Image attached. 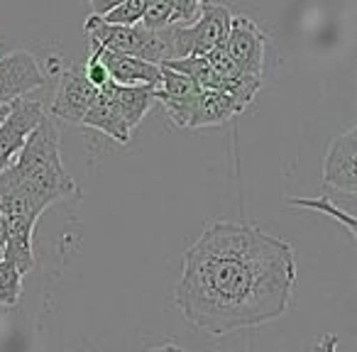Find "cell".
<instances>
[{
  "label": "cell",
  "mask_w": 357,
  "mask_h": 352,
  "mask_svg": "<svg viewBox=\"0 0 357 352\" xmlns=\"http://www.w3.org/2000/svg\"><path fill=\"white\" fill-rule=\"evenodd\" d=\"M296 284V254L250 223L208 225L184 252L176 308L211 337L250 330L284 316Z\"/></svg>",
  "instance_id": "cell-1"
},
{
  "label": "cell",
  "mask_w": 357,
  "mask_h": 352,
  "mask_svg": "<svg viewBox=\"0 0 357 352\" xmlns=\"http://www.w3.org/2000/svg\"><path fill=\"white\" fill-rule=\"evenodd\" d=\"M0 191L25 196L42 213L56 201L79 194L61 162V132L52 115L40 120L15 162L0 171Z\"/></svg>",
  "instance_id": "cell-2"
},
{
  "label": "cell",
  "mask_w": 357,
  "mask_h": 352,
  "mask_svg": "<svg viewBox=\"0 0 357 352\" xmlns=\"http://www.w3.org/2000/svg\"><path fill=\"white\" fill-rule=\"evenodd\" d=\"M84 30L91 40V47H103V49L135 56V59L149 61L157 66L174 59L172 27L144 30L142 25H105L98 15H91Z\"/></svg>",
  "instance_id": "cell-3"
},
{
  "label": "cell",
  "mask_w": 357,
  "mask_h": 352,
  "mask_svg": "<svg viewBox=\"0 0 357 352\" xmlns=\"http://www.w3.org/2000/svg\"><path fill=\"white\" fill-rule=\"evenodd\" d=\"M233 13L225 6L206 0L201 8L199 17L189 25L172 27V49L174 59H184V56H206L211 49L225 45V37L230 30Z\"/></svg>",
  "instance_id": "cell-4"
},
{
  "label": "cell",
  "mask_w": 357,
  "mask_h": 352,
  "mask_svg": "<svg viewBox=\"0 0 357 352\" xmlns=\"http://www.w3.org/2000/svg\"><path fill=\"white\" fill-rule=\"evenodd\" d=\"M45 118V108L35 98H17L10 103V110L0 120V171L8 169L20 154L32 130Z\"/></svg>",
  "instance_id": "cell-5"
},
{
  "label": "cell",
  "mask_w": 357,
  "mask_h": 352,
  "mask_svg": "<svg viewBox=\"0 0 357 352\" xmlns=\"http://www.w3.org/2000/svg\"><path fill=\"white\" fill-rule=\"evenodd\" d=\"M264 32L255 25V20L245 15H233L230 30L225 37V49L230 59L240 69V74L262 79L264 71Z\"/></svg>",
  "instance_id": "cell-6"
},
{
  "label": "cell",
  "mask_w": 357,
  "mask_h": 352,
  "mask_svg": "<svg viewBox=\"0 0 357 352\" xmlns=\"http://www.w3.org/2000/svg\"><path fill=\"white\" fill-rule=\"evenodd\" d=\"M96 95H98V89L86 79L84 66H69L59 76V89H56L54 103H52V118L64 120L69 125H81Z\"/></svg>",
  "instance_id": "cell-7"
},
{
  "label": "cell",
  "mask_w": 357,
  "mask_h": 352,
  "mask_svg": "<svg viewBox=\"0 0 357 352\" xmlns=\"http://www.w3.org/2000/svg\"><path fill=\"white\" fill-rule=\"evenodd\" d=\"M47 84L35 54L30 52H10L0 56V105L25 98L27 93Z\"/></svg>",
  "instance_id": "cell-8"
},
{
  "label": "cell",
  "mask_w": 357,
  "mask_h": 352,
  "mask_svg": "<svg viewBox=\"0 0 357 352\" xmlns=\"http://www.w3.org/2000/svg\"><path fill=\"white\" fill-rule=\"evenodd\" d=\"M323 184L352 196L357 191V128L337 135L323 164Z\"/></svg>",
  "instance_id": "cell-9"
},
{
  "label": "cell",
  "mask_w": 357,
  "mask_h": 352,
  "mask_svg": "<svg viewBox=\"0 0 357 352\" xmlns=\"http://www.w3.org/2000/svg\"><path fill=\"white\" fill-rule=\"evenodd\" d=\"M201 95V89L189 79V76L172 71L162 66V81L154 89V98L164 105L169 120L176 128H189V118L194 113V105Z\"/></svg>",
  "instance_id": "cell-10"
},
{
  "label": "cell",
  "mask_w": 357,
  "mask_h": 352,
  "mask_svg": "<svg viewBox=\"0 0 357 352\" xmlns=\"http://www.w3.org/2000/svg\"><path fill=\"white\" fill-rule=\"evenodd\" d=\"M98 52L100 61H103L105 71H108L110 81L118 86H159L162 81V66L149 64V61L135 59L128 54H118V52L103 49V47H91Z\"/></svg>",
  "instance_id": "cell-11"
},
{
  "label": "cell",
  "mask_w": 357,
  "mask_h": 352,
  "mask_svg": "<svg viewBox=\"0 0 357 352\" xmlns=\"http://www.w3.org/2000/svg\"><path fill=\"white\" fill-rule=\"evenodd\" d=\"M108 84H110V81H108ZM108 84H105L103 89H98V95L93 98L91 108L86 110L81 125L108 135V137H113L118 144H128L130 137H132V132L128 130L125 120L120 118L118 108H115V103H113V95H110V86Z\"/></svg>",
  "instance_id": "cell-12"
},
{
  "label": "cell",
  "mask_w": 357,
  "mask_h": 352,
  "mask_svg": "<svg viewBox=\"0 0 357 352\" xmlns=\"http://www.w3.org/2000/svg\"><path fill=\"white\" fill-rule=\"evenodd\" d=\"M245 110L243 103L220 91H201L199 100L194 105V113L189 118V128H211V125H223L230 118Z\"/></svg>",
  "instance_id": "cell-13"
},
{
  "label": "cell",
  "mask_w": 357,
  "mask_h": 352,
  "mask_svg": "<svg viewBox=\"0 0 357 352\" xmlns=\"http://www.w3.org/2000/svg\"><path fill=\"white\" fill-rule=\"evenodd\" d=\"M110 95H113V103L118 108L120 118L125 120L128 130L132 132L142 118L149 113V108L154 105V89L157 86H118L110 81Z\"/></svg>",
  "instance_id": "cell-14"
},
{
  "label": "cell",
  "mask_w": 357,
  "mask_h": 352,
  "mask_svg": "<svg viewBox=\"0 0 357 352\" xmlns=\"http://www.w3.org/2000/svg\"><path fill=\"white\" fill-rule=\"evenodd\" d=\"M22 279L25 274L13 262L0 257V306L15 308L22 298Z\"/></svg>",
  "instance_id": "cell-15"
},
{
  "label": "cell",
  "mask_w": 357,
  "mask_h": 352,
  "mask_svg": "<svg viewBox=\"0 0 357 352\" xmlns=\"http://www.w3.org/2000/svg\"><path fill=\"white\" fill-rule=\"evenodd\" d=\"M289 206L291 208H311V211H318V213L328 215V218L337 220L347 228V233L355 235L357 233V223H355V215L345 213L340 211L335 204L331 201V196H318V199H289Z\"/></svg>",
  "instance_id": "cell-16"
},
{
  "label": "cell",
  "mask_w": 357,
  "mask_h": 352,
  "mask_svg": "<svg viewBox=\"0 0 357 352\" xmlns=\"http://www.w3.org/2000/svg\"><path fill=\"white\" fill-rule=\"evenodd\" d=\"M139 25L144 30H167V27H174V0H147Z\"/></svg>",
  "instance_id": "cell-17"
},
{
  "label": "cell",
  "mask_w": 357,
  "mask_h": 352,
  "mask_svg": "<svg viewBox=\"0 0 357 352\" xmlns=\"http://www.w3.org/2000/svg\"><path fill=\"white\" fill-rule=\"evenodd\" d=\"M144 6H147V0H123L115 10H110L108 15H103L100 20H103L105 25H139Z\"/></svg>",
  "instance_id": "cell-18"
},
{
  "label": "cell",
  "mask_w": 357,
  "mask_h": 352,
  "mask_svg": "<svg viewBox=\"0 0 357 352\" xmlns=\"http://www.w3.org/2000/svg\"><path fill=\"white\" fill-rule=\"evenodd\" d=\"M206 0H174V27L189 25L199 17Z\"/></svg>",
  "instance_id": "cell-19"
},
{
  "label": "cell",
  "mask_w": 357,
  "mask_h": 352,
  "mask_svg": "<svg viewBox=\"0 0 357 352\" xmlns=\"http://www.w3.org/2000/svg\"><path fill=\"white\" fill-rule=\"evenodd\" d=\"M84 74H86V79H89L91 84L96 86V89H103V86L110 81L108 71H105L103 61H100V56H98V52H96V49H91V56L86 59Z\"/></svg>",
  "instance_id": "cell-20"
},
{
  "label": "cell",
  "mask_w": 357,
  "mask_h": 352,
  "mask_svg": "<svg viewBox=\"0 0 357 352\" xmlns=\"http://www.w3.org/2000/svg\"><path fill=\"white\" fill-rule=\"evenodd\" d=\"M89 3H91V15L103 17V15H108L110 10H115L123 0H89Z\"/></svg>",
  "instance_id": "cell-21"
},
{
  "label": "cell",
  "mask_w": 357,
  "mask_h": 352,
  "mask_svg": "<svg viewBox=\"0 0 357 352\" xmlns=\"http://www.w3.org/2000/svg\"><path fill=\"white\" fill-rule=\"evenodd\" d=\"M318 352H337V335H333V332L323 335V340L318 342Z\"/></svg>",
  "instance_id": "cell-22"
},
{
  "label": "cell",
  "mask_w": 357,
  "mask_h": 352,
  "mask_svg": "<svg viewBox=\"0 0 357 352\" xmlns=\"http://www.w3.org/2000/svg\"><path fill=\"white\" fill-rule=\"evenodd\" d=\"M147 352H186V350H181V347H176V345H162V347H152V350H147Z\"/></svg>",
  "instance_id": "cell-23"
},
{
  "label": "cell",
  "mask_w": 357,
  "mask_h": 352,
  "mask_svg": "<svg viewBox=\"0 0 357 352\" xmlns=\"http://www.w3.org/2000/svg\"><path fill=\"white\" fill-rule=\"evenodd\" d=\"M8 110H10V105H0V120L6 118V115H8Z\"/></svg>",
  "instance_id": "cell-24"
}]
</instances>
